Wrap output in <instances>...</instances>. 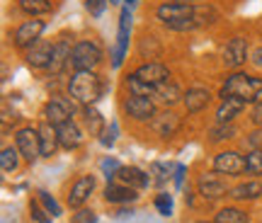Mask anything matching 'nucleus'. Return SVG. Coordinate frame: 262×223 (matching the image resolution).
I'll return each mask as SVG.
<instances>
[{
    "instance_id": "1",
    "label": "nucleus",
    "mask_w": 262,
    "mask_h": 223,
    "mask_svg": "<svg viewBox=\"0 0 262 223\" xmlns=\"http://www.w3.org/2000/svg\"><path fill=\"white\" fill-rule=\"evenodd\" d=\"M68 93H71V97L75 102L90 107L93 102H97L102 97L104 83L95 71H75L71 75V83H68Z\"/></svg>"
},
{
    "instance_id": "2",
    "label": "nucleus",
    "mask_w": 262,
    "mask_h": 223,
    "mask_svg": "<svg viewBox=\"0 0 262 223\" xmlns=\"http://www.w3.org/2000/svg\"><path fill=\"white\" fill-rule=\"evenodd\" d=\"M221 100L226 97H241L245 102H260L262 97V78L248 73H233L226 78V83L221 85Z\"/></svg>"
},
{
    "instance_id": "3",
    "label": "nucleus",
    "mask_w": 262,
    "mask_h": 223,
    "mask_svg": "<svg viewBox=\"0 0 262 223\" xmlns=\"http://www.w3.org/2000/svg\"><path fill=\"white\" fill-rule=\"evenodd\" d=\"M102 47L95 39H83L73 47V56H71V65L75 71H95L102 63Z\"/></svg>"
},
{
    "instance_id": "4",
    "label": "nucleus",
    "mask_w": 262,
    "mask_h": 223,
    "mask_svg": "<svg viewBox=\"0 0 262 223\" xmlns=\"http://www.w3.org/2000/svg\"><path fill=\"white\" fill-rule=\"evenodd\" d=\"M196 12H199L196 5H187V3H168V0H165L163 5H158L156 17H158L168 29H172L175 25H180V22L194 19Z\"/></svg>"
},
{
    "instance_id": "5",
    "label": "nucleus",
    "mask_w": 262,
    "mask_h": 223,
    "mask_svg": "<svg viewBox=\"0 0 262 223\" xmlns=\"http://www.w3.org/2000/svg\"><path fill=\"white\" fill-rule=\"evenodd\" d=\"M129 37H131V8L124 5L119 12V32H117V44L112 49V68H122L126 51H129Z\"/></svg>"
},
{
    "instance_id": "6",
    "label": "nucleus",
    "mask_w": 262,
    "mask_h": 223,
    "mask_svg": "<svg viewBox=\"0 0 262 223\" xmlns=\"http://www.w3.org/2000/svg\"><path fill=\"white\" fill-rule=\"evenodd\" d=\"M15 143H17L19 155L27 160V163H34L37 158H41V143H39V129H32V126H25L15 133Z\"/></svg>"
},
{
    "instance_id": "7",
    "label": "nucleus",
    "mask_w": 262,
    "mask_h": 223,
    "mask_svg": "<svg viewBox=\"0 0 262 223\" xmlns=\"http://www.w3.org/2000/svg\"><path fill=\"white\" fill-rule=\"evenodd\" d=\"M245 167H248V160L238 150H224L214 158V172H219V175L238 177L245 172Z\"/></svg>"
},
{
    "instance_id": "8",
    "label": "nucleus",
    "mask_w": 262,
    "mask_h": 223,
    "mask_svg": "<svg viewBox=\"0 0 262 223\" xmlns=\"http://www.w3.org/2000/svg\"><path fill=\"white\" fill-rule=\"evenodd\" d=\"M44 27H47L44 19H27V22H22V25L15 29V47L22 49V51L32 49L39 39H41Z\"/></svg>"
},
{
    "instance_id": "9",
    "label": "nucleus",
    "mask_w": 262,
    "mask_h": 223,
    "mask_svg": "<svg viewBox=\"0 0 262 223\" xmlns=\"http://www.w3.org/2000/svg\"><path fill=\"white\" fill-rule=\"evenodd\" d=\"M196 192L202 194V199H206V202H216V199H221V196H226L231 189L226 187V182L219 177V172H206V175H202L199 180H196Z\"/></svg>"
},
{
    "instance_id": "10",
    "label": "nucleus",
    "mask_w": 262,
    "mask_h": 223,
    "mask_svg": "<svg viewBox=\"0 0 262 223\" xmlns=\"http://www.w3.org/2000/svg\"><path fill=\"white\" fill-rule=\"evenodd\" d=\"M124 109L136 121H153L156 117V102L146 95H129V100L124 102Z\"/></svg>"
},
{
    "instance_id": "11",
    "label": "nucleus",
    "mask_w": 262,
    "mask_h": 223,
    "mask_svg": "<svg viewBox=\"0 0 262 223\" xmlns=\"http://www.w3.org/2000/svg\"><path fill=\"white\" fill-rule=\"evenodd\" d=\"M71 117H73V102L66 100V97H56L44 107V121L54 124V126H61L63 121H71Z\"/></svg>"
},
{
    "instance_id": "12",
    "label": "nucleus",
    "mask_w": 262,
    "mask_h": 223,
    "mask_svg": "<svg viewBox=\"0 0 262 223\" xmlns=\"http://www.w3.org/2000/svg\"><path fill=\"white\" fill-rule=\"evenodd\" d=\"M54 47L56 44H51V41H47V39H39L37 44L32 49H27V63L32 65V68H49L51 65V58H54Z\"/></svg>"
},
{
    "instance_id": "13",
    "label": "nucleus",
    "mask_w": 262,
    "mask_h": 223,
    "mask_svg": "<svg viewBox=\"0 0 262 223\" xmlns=\"http://www.w3.org/2000/svg\"><path fill=\"white\" fill-rule=\"evenodd\" d=\"M248 58V41L243 37H233L224 49V65L226 68H241Z\"/></svg>"
},
{
    "instance_id": "14",
    "label": "nucleus",
    "mask_w": 262,
    "mask_h": 223,
    "mask_svg": "<svg viewBox=\"0 0 262 223\" xmlns=\"http://www.w3.org/2000/svg\"><path fill=\"white\" fill-rule=\"evenodd\" d=\"M93 192H95V177L93 175L80 177V180L71 187V192H68V206H71V209H80V206L90 199Z\"/></svg>"
},
{
    "instance_id": "15",
    "label": "nucleus",
    "mask_w": 262,
    "mask_h": 223,
    "mask_svg": "<svg viewBox=\"0 0 262 223\" xmlns=\"http://www.w3.org/2000/svg\"><path fill=\"white\" fill-rule=\"evenodd\" d=\"M134 73L139 75L143 83H148V85H160V83H165V80H170V71H168V65H163L158 63V61H148V63H143L139 65Z\"/></svg>"
},
{
    "instance_id": "16",
    "label": "nucleus",
    "mask_w": 262,
    "mask_h": 223,
    "mask_svg": "<svg viewBox=\"0 0 262 223\" xmlns=\"http://www.w3.org/2000/svg\"><path fill=\"white\" fill-rule=\"evenodd\" d=\"M104 199L110 204H131L139 199V189L124 185V182H110L104 187Z\"/></svg>"
},
{
    "instance_id": "17",
    "label": "nucleus",
    "mask_w": 262,
    "mask_h": 223,
    "mask_svg": "<svg viewBox=\"0 0 262 223\" xmlns=\"http://www.w3.org/2000/svg\"><path fill=\"white\" fill-rule=\"evenodd\" d=\"M150 126H153V131L158 133L160 139H170V136H175L180 129V117L175 114V112H160V114H156L153 117V121H150Z\"/></svg>"
},
{
    "instance_id": "18",
    "label": "nucleus",
    "mask_w": 262,
    "mask_h": 223,
    "mask_svg": "<svg viewBox=\"0 0 262 223\" xmlns=\"http://www.w3.org/2000/svg\"><path fill=\"white\" fill-rule=\"evenodd\" d=\"M56 133H58V143H61V148L66 150H75L83 146V133L78 129V124L73 119L71 121H63L61 126H56Z\"/></svg>"
},
{
    "instance_id": "19",
    "label": "nucleus",
    "mask_w": 262,
    "mask_h": 223,
    "mask_svg": "<svg viewBox=\"0 0 262 223\" xmlns=\"http://www.w3.org/2000/svg\"><path fill=\"white\" fill-rule=\"evenodd\" d=\"M245 104L248 102L241 100V97H226V100H221L219 109H216V124H231L245 109Z\"/></svg>"
},
{
    "instance_id": "20",
    "label": "nucleus",
    "mask_w": 262,
    "mask_h": 223,
    "mask_svg": "<svg viewBox=\"0 0 262 223\" xmlns=\"http://www.w3.org/2000/svg\"><path fill=\"white\" fill-rule=\"evenodd\" d=\"M73 47L68 39H58L56 47H54V58H51V65H49V71L51 73H63V68L71 63V56H73Z\"/></svg>"
},
{
    "instance_id": "21",
    "label": "nucleus",
    "mask_w": 262,
    "mask_h": 223,
    "mask_svg": "<svg viewBox=\"0 0 262 223\" xmlns=\"http://www.w3.org/2000/svg\"><path fill=\"white\" fill-rule=\"evenodd\" d=\"M39 143H41V155H44V158H51V155L56 153V148L61 143H58V133H56V126H54V124L44 121V124L39 126Z\"/></svg>"
},
{
    "instance_id": "22",
    "label": "nucleus",
    "mask_w": 262,
    "mask_h": 223,
    "mask_svg": "<svg viewBox=\"0 0 262 223\" xmlns=\"http://www.w3.org/2000/svg\"><path fill=\"white\" fill-rule=\"evenodd\" d=\"M182 102H185V109L189 114H196V112L206 109V104L211 102V95L204 87H189L187 93H185V97H182Z\"/></svg>"
},
{
    "instance_id": "23",
    "label": "nucleus",
    "mask_w": 262,
    "mask_h": 223,
    "mask_svg": "<svg viewBox=\"0 0 262 223\" xmlns=\"http://www.w3.org/2000/svg\"><path fill=\"white\" fill-rule=\"evenodd\" d=\"M117 177H119V182L134 187V189H146V187L150 185V175H148V172H143L141 167H134V165H129V167L122 165V170H119V175H117Z\"/></svg>"
},
{
    "instance_id": "24",
    "label": "nucleus",
    "mask_w": 262,
    "mask_h": 223,
    "mask_svg": "<svg viewBox=\"0 0 262 223\" xmlns=\"http://www.w3.org/2000/svg\"><path fill=\"white\" fill-rule=\"evenodd\" d=\"M231 199L235 202H253V199H260L262 196V182L257 180H250V182H243V185H235L231 192H228Z\"/></svg>"
},
{
    "instance_id": "25",
    "label": "nucleus",
    "mask_w": 262,
    "mask_h": 223,
    "mask_svg": "<svg viewBox=\"0 0 262 223\" xmlns=\"http://www.w3.org/2000/svg\"><path fill=\"white\" fill-rule=\"evenodd\" d=\"M158 102H163V104H175V102H180L182 97H185V93L180 90L178 85L172 83V80H165V83H160V85H156V95H153Z\"/></svg>"
},
{
    "instance_id": "26",
    "label": "nucleus",
    "mask_w": 262,
    "mask_h": 223,
    "mask_svg": "<svg viewBox=\"0 0 262 223\" xmlns=\"http://www.w3.org/2000/svg\"><path fill=\"white\" fill-rule=\"evenodd\" d=\"M85 126L90 131V136H102L104 129H107L102 114L95 109V107H85Z\"/></svg>"
},
{
    "instance_id": "27",
    "label": "nucleus",
    "mask_w": 262,
    "mask_h": 223,
    "mask_svg": "<svg viewBox=\"0 0 262 223\" xmlns=\"http://www.w3.org/2000/svg\"><path fill=\"white\" fill-rule=\"evenodd\" d=\"M170 170H172V167H170L168 163H153L150 170H148L150 185L158 187V189H163V187L168 185V180H170Z\"/></svg>"
},
{
    "instance_id": "28",
    "label": "nucleus",
    "mask_w": 262,
    "mask_h": 223,
    "mask_svg": "<svg viewBox=\"0 0 262 223\" xmlns=\"http://www.w3.org/2000/svg\"><path fill=\"white\" fill-rule=\"evenodd\" d=\"M19 10L27 12L29 17H39L51 12V0H19Z\"/></svg>"
},
{
    "instance_id": "29",
    "label": "nucleus",
    "mask_w": 262,
    "mask_h": 223,
    "mask_svg": "<svg viewBox=\"0 0 262 223\" xmlns=\"http://www.w3.org/2000/svg\"><path fill=\"white\" fill-rule=\"evenodd\" d=\"M248 221H250L248 214L241 211L238 206H226V209H221L214 218V223H248Z\"/></svg>"
},
{
    "instance_id": "30",
    "label": "nucleus",
    "mask_w": 262,
    "mask_h": 223,
    "mask_svg": "<svg viewBox=\"0 0 262 223\" xmlns=\"http://www.w3.org/2000/svg\"><path fill=\"white\" fill-rule=\"evenodd\" d=\"M19 165V150L17 148H3V153H0V167H3V172L5 175H12L15 170H17Z\"/></svg>"
},
{
    "instance_id": "31",
    "label": "nucleus",
    "mask_w": 262,
    "mask_h": 223,
    "mask_svg": "<svg viewBox=\"0 0 262 223\" xmlns=\"http://www.w3.org/2000/svg\"><path fill=\"white\" fill-rule=\"evenodd\" d=\"M126 87H129L131 95H146V97H153V95H156V87L148 83H143L136 73L126 75Z\"/></svg>"
},
{
    "instance_id": "32",
    "label": "nucleus",
    "mask_w": 262,
    "mask_h": 223,
    "mask_svg": "<svg viewBox=\"0 0 262 223\" xmlns=\"http://www.w3.org/2000/svg\"><path fill=\"white\" fill-rule=\"evenodd\" d=\"M37 196H39V202H41V206H44V209H47V211L54 216V218H58V216H61V206H58V202L51 194H49L47 189H39Z\"/></svg>"
},
{
    "instance_id": "33",
    "label": "nucleus",
    "mask_w": 262,
    "mask_h": 223,
    "mask_svg": "<svg viewBox=\"0 0 262 223\" xmlns=\"http://www.w3.org/2000/svg\"><path fill=\"white\" fill-rule=\"evenodd\" d=\"M245 160H248V167H245L248 175H262V148L250 150Z\"/></svg>"
},
{
    "instance_id": "34",
    "label": "nucleus",
    "mask_w": 262,
    "mask_h": 223,
    "mask_svg": "<svg viewBox=\"0 0 262 223\" xmlns=\"http://www.w3.org/2000/svg\"><path fill=\"white\" fill-rule=\"evenodd\" d=\"M233 136H235L233 124H219L216 129H211V143H219L224 139H233Z\"/></svg>"
},
{
    "instance_id": "35",
    "label": "nucleus",
    "mask_w": 262,
    "mask_h": 223,
    "mask_svg": "<svg viewBox=\"0 0 262 223\" xmlns=\"http://www.w3.org/2000/svg\"><path fill=\"white\" fill-rule=\"evenodd\" d=\"M156 209H158L160 216H170L172 214V196H170L168 192H160V194L156 196Z\"/></svg>"
},
{
    "instance_id": "36",
    "label": "nucleus",
    "mask_w": 262,
    "mask_h": 223,
    "mask_svg": "<svg viewBox=\"0 0 262 223\" xmlns=\"http://www.w3.org/2000/svg\"><path fill=\"white\" fill-rule=\"evenodd\" d=\"M100 167H102V172L107 180H112V177L119 175V170H122V165H119V160L117 158H104L102 163H100Z\"/></svg>"
},
{
    "instance_id": "37",
    "label": "nucleus",
    "mask_w": 262,
    "mask_h": 223,
    "mask_svg": "<svg viewBox=\"0 0 262 223\" xmlns=\"http://www.w3.org/2000/svg\"><path fill=\"white\" fill-rule=\"evenodd\" d=\"M117 133H119V126H117V121H112V124L104 129L102 136H100V143H102L104 148H112L114 141H117Z\"/></svg>"
},
{
    "instance_id": "38",
    "label": "nucleus",
    "mask_w": 262,
    "mask_h": 223,
    "mask_svg": "<svg viewBox=\"0 0 262 223\" xmlns=\"http://www.w3.org/2000/svg\"><path fill=\"white\" fill-rule=\"evenodd\" d=\"M29 211H32V218H34L37 223H51V218H54V216L49 214L47 209H41L37 202H32V204H29Z\"/></svg>"
},
{
    "instance_id": "39",
    "label": "nucleus",
    "mask_w": 262,
    "mask_h": 223,
    "mask_svg": "<svg viewBox=\"0 0 262 223\" xmlns=\"http://www.w3.org/2000/svg\"><path fill=\"white\" fill-rule=\"evenodd\" d=\"M71 223H97V214L90 211V209H80L78 214H73Z\"/></svg>"
},
{
    "instance_id": "40",
    "label": "nucleus",
    "mask_w": 262,
    "mask_h": 223,
    "mask_svg": "<svg viewBox=\"0 0 262 223\" xmlns=\"http://www.w3.org/2000/svg\"><path fill=\"white\" fill-rule=\"evenodd\" d=\"M107 3H110V0H88L85 8H88V12H90L93 17H100L104 12V8H107Z\"/></svg>"
},
{
    "instance_id": "41",
    "label": "nucleus",
    "mask_w": 262,
    "mask_h": 223,
    "mask_svg": "<svg viewBox=\"0 0 262 223\" xmlns=\"http://www.w3.org/2000/svg\"><path fill=\"white\" fill-rule=\"evenodd\" d=\"M185 175H187V167H185V165H175V175H172V180H175V189H182Z\"/></svg>"
},
{
    "instance_id": "42",
    "label": "nucleus",
    "mask_w": 262,
    "mask_h": 223,
    "mask_svg": "<svg viewBox=\"0 0 262 223\" xmlns=\"http://www.w3.org/2000/svg\"><path fill=\"white\" fill-rule=\"evenodd\" d=\"M248 148L250 150L262 148V131H253V133L248 136Z\"/></svg>"
},
{
    "instance_id": "43",
    "label": "nucleus",
    "mask_w": 262,
    "mask_h": 223,
    "mask_svg": "<svg viewBox=\"0 0 262 223\" xmlns=\"http://www.w3.org/2000/svg\"><path fill=\"white\" fill-rule=\"evenodd\" d=\"M250 119H253L255 126H262V100L260 102H255L253 112H250Z\"/></svg>"
},
{
    "instance_id": "44",
    "label": "nucleus",
    "mask_w": 262,
    "mask_h": 223,
    "mask_svg": "<svg viewBox=\"0 0 262 223\" xmlns=\"http://www.w3.org/2000/svg\"><path fill=\"white\" fill-rule=\"evenodd\" d=\"M253 61H255V65H262V47H257V49H255Z\"/></svg>"
},
{
    "instance_id": "45",
    "label": "nucleus",
    "mask_w": 262,
    "mask_h": 223,
    "mask_svg": "<svg viewBox=\"0 0 262 223\" xmlns=\"http://www.w3.org/2000/svg\"><path fill=\"white\" fill-rule=\"evenodd\" d=\"M168 3H187V5H196V3H202V0H168Z\"/></svg>"
},
{
    "instance_id": "46",
    "label": "nucleus",
    "mask_w": 262,
    "mask_h": 223,
    "mask_svg": "<svg viewBox=\"0 0 262 223\" xmlns=\"http://www.w3.org/2000/svg\"><path fill=\"white\" fill-rule=\"evenodd\" d=\"M124 3H126V5H129V8H134V5H136V3H139V0H124Z\"/></svg>"
},
{
    "instance_id": "47",
    "label": "nucleus",
    "mask_w": 262,
    "mask_h": 223,
    "mask_svg": "<svg viewBox=\"0 0 262 223\" xmlns=\"http://www.w3.org/2000/svg\"><path fill=\"white\" fill-rule=\"evenodd\" d=\"M110 3H112V5H119V3H122V0H110Z\"/></svg>"
},
{
    "instance_id": "48",
    "label": "nucleus",
    "mask_w": 262,
    "mask_h": 223,
    "mask_svg": "<svg viewBox=\"0 0 262 223\" xmlns=\"http://www.w3.org/2000/svg\"><path fill=\"white\" fill-rule=\"evenodd\" d=\"M199 223H206V221H199Z\"/></svg>"
}]
</instances>
